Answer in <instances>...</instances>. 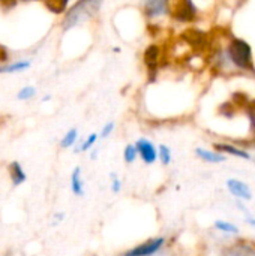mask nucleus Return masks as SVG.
Here are the masks:
<instances>
[{"label":"nucleus","mask_w":255,"mask_h":256,"mask_svg":"<svg viewBox=\"0 0 255 256\" xmlns=\"http://www.w3.org/2000/svg\"><path fill=\"white\" fill-rule=\"evenodd\" d=\"M227 57L236 68L243 70H254L251 45L243 39H233L230 42L227 48Z\"/></svg>","instance_id":"obj_1"},{"label":"nucleus","mask_w":255,"mask_h":256,"mask_svg":"<svg viewBox=\"0 0 255 256\" xmlns=\"http://www.w3.org/2000/svg\"><path fill=\"white\" fill-rule=\"evenodd\" d=\"M168 10L180 22H189L197 15V8L192 0H173L170 2Z\"/></svg>","instance_id":"obj_2"},{"label":"nucleus","mask_w":255,"mask_h":256,"mask_svg":"<svg viewBox=\"0 0 255 256\" xmlns=\"http://www.w3.org/2000/svg\"><path fill=\"white\" fill-rule=\"evenodd\" d=\"M96 8H98V0H81L80 3L75 4V8L66 16V21H65L66 27L74 26L80 20H83L87 15L93 14V10H96Z\"/></svg>","instance_id":"obj_3"},{"label":"nucleus","mask_w":255,"mask_h":256,"mask_svg":"<svg viewBox=\"0 0 255 256\" xmlns=\"http://www.w3.org/2000/svg\"><path fill=\"white\" fill-rule=\"evenodd\" d=\"M162 244H164V238H155L144 244L137 246L135 249H131L129 252L125 254V256H152L162 248Z\"/></svg>","instance_id":"obj_4"},{"label":"nucleus","mask_w":255,"mask_h":256,"mask_svg":"<svg viewBox=\"0 0 255 256\" xmlns=\"http://www.w3.org/2000/svg\"><path fill=\"white\" fill-rule=\"evenodd\" d=\"M135 147H137V150H138V154L141 156V159H143L146 164H153V162L156 160L158 152H156L155 146H153L149 140H146V138L138 140L137 144H135Z\"/></svg>","instance_id":"obj_5"},{"label":"nucleus","mask_w":255,"mask_h":256,"mask_svg":"<svg viewBox=\"0 0 255 256\" xmlns=\"http://www.w3.org/2000/svg\"><path fill=\"white\" fill-rule=\"evenodd\" d=\"M170 0H144V12L149 16H161L168 12Z\"/></svg>","instance_id":"obj_6"},{"label":"nucleus","mask_w":255,"mask_h":256,"mask_svg":"<svg viewBox=\"0 0 255 256\" xmlns=\"http://www.w3.org/2000/svg\"><path fill=\"white\" fill-rule=\"evenodd\" d=\"M227 186H228V190L234 195V196H237V198H240V200H245V201H249L251 200V190H249V188L245 184V183H242L240 180H228L227 182Z\"/></svg>","instance_id":"obj_7"},{"label":"nucleus","mask_w":255,"mask_h":256,"mask_svg":"<svg viewBox=\"0 0 255 256\" xmlns=\"http://www.w3.org/2000/svg\"><path fill=\"white\" fill-rule=\"evenodd\" d=\"M183 39L192 46V48H201L206 42V34L200 30H195V28H191L188 32H185L183 34Z\"/></svg>","instance_id":"obj_8"},{"label":"nucleus","mask_w":255,"mask_h":256,"mask_svg":"<svg viewBox=\"0 0 255 256\" xmlns=\"http://www.w3.org/2000/svg\"><path fill=\"white\" fill-rule=\"evenodd\" d=\"M158 62H159V48L156 45H152L144 51V63L149 66L152 74L155 72V69L158 66Z\"/></svg>","instance_id":"obj_9"},{"label":"nucleus","mask_w":255,"mask_h":256,"mask_svg":"<svg viewBox=\"0 0 255 256\" xmlns=\"http://www.w3.org/2000/svg\"><path fill=\"white\" fill-rule=\"evenodd\" d=\"M215 148L218 152H225L228 154H233V156H237V158H242V159H249L251 156L245 152V150H240L234 146H228V144H215Z\"/></svg>","instance_id":"obj_10"},{"label":"nucleus","mask_w":255,"mask_h":256,"mask_svg":"<svg viewBox=\"0 0 255 256\" xmlns=\"http://www.w3.org/2000/svg\"><path fill=\"white\" fill-rule=\"evenodd\" d=\"M197 154H198V158H201L203 160L210 162V164H219V162L225 160V158L222 154L215 153V152H209V150H203V148H197Z\"/></svg>","instance_id":"obj_11"},{"label":"nucleus","mask_w":255,"mask_h":256,"mask_svg":"<svg viewBox=\"0 0 255 256\" xmlns=\"http://www.w3.org/2000/svg\"><path fill=\"white\" fill-rule=\"evenodd\" d=\"M72 190L77 195L83 194V183H81V178H80V168H77L72 172Z\"/></svg>","instance_id":"obj_12"},{"label":"nucleus","mask_w":255,"mask_h":256,"mask_svg":"<svg viewBox=\"0 0 255 256\" xmlns=\"http://www.w3.org/2000/svg\"><path fill=\"white\" fill-rule=\"evenodd\" d=\"M12 180H14V184H20L26 180V176L21 170V166L18 164H12Z\"/></svg>","instance_id":"obj_13"},{"label":"nucleus","mask_w":255,"mask_h":256,"mask_svg":"<svg viewBox=\"0 0 255 256\" xmlns=\"http://www.w3.org/2000/svg\"><path fill=\"white\" fill-rule=\"evenodd\" d=\"M215 226H216L219 231H224V232H231V234H237V232H239L237 226H234L233 224H228V222L218 220V222L215 224Z\"/></svg>","instance_id":"obj_14"},{"label":"nucleus","mask_w":255,"mask_h":256,"mask_svg":"<svg viewBox=\"0 0 255 256\" xmlns=\"http://www.w3.org/2000/svg\"><path fill=\"white\" fill-rule=\"evenodd\" d=\"M137 154H138V150H137L135 146L129 144V146L125 148V160H126L128 164H132V162L135 160Z\"/></svg>","instance_id":"obj_15"},{"label":"nucleus","mask_w":255,"mask_h":256,"mask_svg":"<svg viewBox=\"0 0 255 256\" xmlns=\"http://www.w3.org/2000/svg\"><path fill=\"white\" fill-rule=\"evenodd\" d=\"M158 156H159V159L162 160L164 165H168L171 162V152H170V148L167 146H161L159 147V154Z\"/></svg>","instance_id":"obj_16"},{"label":"nucleus","mask_w":255,"mask_h":256,"mask_svg":"<svg viewBox=\"0 0 255 256\" xmlns=\"http://www.w3.org/2000/svg\"><path fill=\"white\" fill-rule=\"evenodd\" d=\"M69 0H48V6L54 10V12H60L66 8Z\"/></svg>","instance_id":"obj_17"},{"label":"nucleus","mask_w":255,"mask_h":256,"mask_svg":"<svg viewBox=\"0 0 255 256\" xmlns=\"http://www.w3.org/2000/svg\"><path fill=\"white\" fill-rule=\"evenodd\" d=\"M75 140H77V130H75V129H72V130H69V132L66 134V136L63 138V141H62V147H71V146L75 142Z\"/></svg>","instance_id":"obj_18"},{"label":"nucleus","mask_w":255,"mask_h":256,"mask_svg":"<svg viewBox=\"0 0 255 256\" xmlns=\"http://www.w3.org/2000/svg\"><path fill=\"white\" fill-rule=\"evenodd\" d=\"M96 140H98V135H96V134L90 135V136L87 138V141H86V142H84V144L81 146V150H83V152L89 150V148H90V147H92V146L95 144V141H96Z\"/></svg>","instance_id":"obj_19"},{"label":"nucleus","mask_w":255,"mask_h":256,"mask_svg":"<svg viewBox=\"0 0 255 256\" xmlns=\"http://www.w3.org/2000/svg\"><path fill=\"white\" fill-rule=\"evenodd\" d=\"M33 94H35V88L26 87L24 90H21V92L18 93V98H20V99H27V98H30V96H33Z\"/></svg>","instance_id":"obj_20"},{"label":"nucleus","mask_w":255,"mask_h":256,"mask_svg":"<svg viewBox=\"0 0 255 256\" xmlns=\"http://www.w3.org/2000/svg\"><path fill=\"white\" fill-rule=\"evenodd\" d=\"M113 129H114V123H107V124H105V128L102 129V134H101V136H102V138L108 136V135L113 132Z\"/></svg>","instance_id":"obj_21"},{"label":"nucleus","mask_w":255,"mask_h":256,"mask_svg":"<svg viewBox=\"0 0 255 256\" xmlns=\"http://www.w3.org/2000/svg\"><path fill=\"white\" fill-rule=\"evenodd\" d=\"M120 184H122V183H120L117 178H114V182H113V190H114V192H119V190H120Z\"/></svg>","instance_id":"obj_22"}]
</instances>
